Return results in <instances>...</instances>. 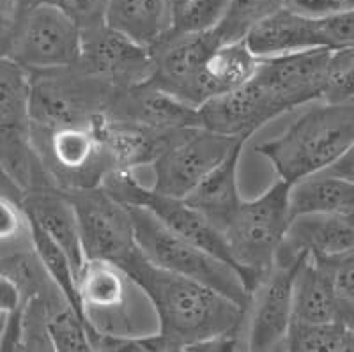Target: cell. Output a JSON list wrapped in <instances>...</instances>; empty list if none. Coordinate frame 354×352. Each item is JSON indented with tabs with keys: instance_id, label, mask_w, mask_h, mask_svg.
<instances>
[{
	"instance_id": "1",
	"label": "cell",
	"mask_w": 354,
	"mask_h": 352,
	"mask_svg": "<svg viewBox=\"0 0 354 352\" xmlns=\"http://www.w3.org/2000/svg\"><path fill=\"white\" fill-rule=\"evenodd\" d=\"M119 266L149 301L158 319V331L142 338L145 352H194L198 345L220 336H243L246 308L230 297L201 281L158 268L140 250Z\"/></svg>"
},
{
	"instance_id": "2",
	"label": "cell",
	"mask_w": 354,
	"mask_h": 352,
	"mask_svg": "<svg viewBox=\"0 0 354 352\" xmlns=\"http://www.w3.org/2000/svg\"><path fill=\"white\" fill-rule=\"evenodd\" d=\"M354 140V103L314 101L282 133L255 145L278 179L292 185L321 172Z\"/></svg>"
},
{
	"instance_id": "3",
	"label": "cell",
	"mask_w": 354,
	"mask_h": 352,
	"mask_svg": "<svg viewBox=\"0 0 354 352\" xmlns=\"http://www.w3.org/2000/svg\"><path fill=\"white\" fill-rule=\"evenodd\" d=\"M289 188L290 185L278 179L261 196L241 198L220 227L230 262L241 272L250 293L273 268L283 243L290 223Z\"/></svg>"
},
{
	"instance_id": "4",
	"label": "cell",
	"mask_w": 354,
	"mask_h": 352,
	"mask_svg": "<svg viewBox=\"0 0 354 352\" xmlns=\"http://www.w3.org/2000/svg\"><path fill=\"white\" fill-rule=\"evenodd\" d=\"M128 209L138 250L149 262L165 271L201 281L245 308L248 306L252 293L232 264L170 230L147 209L140 205H128Z\"/></svg>"
},
{
	"instance_id": "5",
	"label": "cell",
	"mask_w": 354,
	"mask_h": 352,
	"mask_svg": "<svg viewBox=\"0 0 354 352\" xmlns=\"http://www.w3.org/2000/svg\"><path fill=\"white\" fill-rule=\"evenodd\" d=\"M0 167L27 193L55 188L34 144L30 71L0 55Z\"/></svg>"
},
{
	"instance_id": "6",
	"label": "cell",
	"mask_w": 354,
	"mask_h": 352,
	"mask_svg": "<svg viewBox=\"0 0 354 352\" xmlns=\"http://www.w3.org/2000/svg\"><path fill=\"white\" fill-rule=\"evenodd\" d=\"M80 46V25L48 6L15 9L0 33V55L30 73L73 66Z\"/></svg>"
},
{
	"instance_id": "7",
	"label": "cell",
	"mask_w": 354,
	"mask_h": 352,
	"mask_svg": "<svg viewBox=\"0 0 354 352\" xmlns=\"http://www.w3.org/2000/svg\"><path fill=\"white\" fill-rule=\"evenodd\" d=\"M115 89L73 66L30 73V115L34 129L93 126L112 100Z\"/></svg>"
},
{
	"instance_id": "8",
	"label": "cell",
	"mask_w": 354,
	"mask_h": 352,
	"mask_svg": "<svg viewBox=\"0 0 354 352\" xmlns=\"http://www.w3.org/2000/svg\"><path fill=\"white\" fill-rule=\"evenodd\" d=\"M34 144L52 185L64 193L97 188L117 170L94 124L34 129Z\"/></svg>"
},
{
	"instance_id": "9",
	"label": "cell",
	"mask_w": 354,
	"mask_h": 352,
	"mask_svg": "<svg viewBox=\"0 0 354 352\" xmlns=\"http://www.w3.org/2000/svg\"><path fill=\"white\" fill-rule=\"evenodd\" d=\"M241 142L246 140L202 126L185 128L151 163V188L161 195L186 198Z\"/></svg>"
},
{
	"instance_id": "10",
	"label": "cell",
	"mask_w": 354,
	"mask_h": 352,
	"mask_svg": "<svg viewBox=\"0 0 354 352\" xmlns=\"http://www.w3.org/2000/svg\"><path fill=\"white\" fill-rule=\"evenodd\" d=\"M135 288L122 266L112 260H85L78 272V299L88 329L129 338L147 335L131 319Z\"/></svg>"
},
{
	"instance_id": "11",
	"label": "cell",
	"mask_w": 354,
	"mask_h": 352,
	"mask_svg": "<svg viewBox=\"0 0 354 352\" xmlns=\"http://www.w3.org/2000/svg\"><path fill=\"white\" fill-rule=\"evenodd\" d=\"M301 260L277 259L259 280L246 306L245 351H286L294 319V277Z\"/></svg>"
},
{
	"instance_id": "12",
	"label": "cell",
	"mask_w": 354,
	"mask_h": 352,
	"mask_svg": "<svg viewBox=\"0 0 354 352\" xmlns=\"http://www.w3.org/2000/svg\"><path fill=\"white\" fill-rule=\"evenodd\" d=\"M80 227L85 259L112 260L121 264L138 250L131 214L103 186L68 192Z\"/></svg>"
},
{
	"instance_id": "13",
	"label": "cell",
	"mask_w": 354,
	"mask_h": 352,
	"mask_svg": "<svg viewBox=\"0 0 354 352\" xmlns=\"http://www.w3.org/2000/svg\"><path fill=\"white\" fill-rule=\"evenodd\" d=\"M77 62L115 91L144 84L153 75L151 50L110 28L105 20L82 27Z\"/></svg>"
},
{
	"instance_id": "14",
	"label": "cell",
	"mask_w": 354,
	"mask_h": 352,
	"mask_svg": "<svg viewBox=\"0 0 354 352\" xmlns=\"http://www.w3.org/2000/svg\"><path fill=\"white\" fill-rule=\"evenodd\" d=\"M216 28L205 33H176L170 30L151 48L153 75L147 82L179 98L185 103L201 109L198 80L205 59L221 44Z\"/></svg>"
},
{
	"instance_id": "15",
	"label": "cell",
	"mask_w": 354,
	"mask_h": 352,
	"mask_svg": "<svg viewBox=\"0 0 354 352\" xmlns=\"http://www.w3.org/2000/svg\"><path fill=\"white\" fill-rule=\"evenodd\" d=\"M331 48H314L262 59L254 78L273 96L283 113L322 100Z\"/></svg>"
},
{
	"instance_id": "16",
	"label": "cell",
	"mask_w": 354,
	"mask_h": 352,
	"mask_svg": "<svg viewBox=\"0 0 354 352\" xmlns=\"http://www.w3.org/2000/svg\"><path fill=\"white\" fill-rule=\"evenodd\" d=\"M105 117L113 122L151 131H174L202 126L198 109L149 82L115 91L106 106Z\"/></svg>"
},
{
	"instance_id": "17",
	"label": "cell",
	"mask_w": 354,
	"mask_h": 352,
	"mask_svg": "<svg viewBox=\"0 0 354 352\" xmlns=\"http://www.w3.org/2000/svg\"><path fill=\"white\" fill-rule=\"evenodd\" d=\"M198 113L202 128L248 140L270 120L283 115V110L252 76L241 87L202 104Z\"/></svg>"
},
{
	"instance_id": "18",
	"label": "cell",
	"mask_w": 354,
	"mask_h": 352,
	"mask_svg": "<svg viewBox=\"0 0 354 352\" xmlns=\"http://www.w3.org/2000/svg\"><path fill=\"white\" fill-rule=\"evenodd\" d=\"M354 252V218L340 214H299L290 218L277 259L305 257L330 260Z\"/></svg>"
},
{
	"instance_id": "19",
	"label": "cell",
	"mask_w": 354,
	"mask_h": 352,
	"mask_svg": "<svg viewBox=\"0 0 354 352\" xmlns=\"http://www.w3.org/2000/svg\"><path fill=\"white\" fill-rule=\"evenodd\" d=\"M245 43L257 59H274L314 48H328L319 18H310L287 6L248 30Z\"/></svg>"
},
{
	"instance_id": "20",
	"label": "cell",
	"mask_w": 354,
	"mask_h": 352,
	"mask_svg": "<svg viewBox=\"0 0 354 352\" xmlns=\"http://www.w3.org/2000/svg\"><path fill=\"white\" fill-rule=\"evenodd\" d=\"M294 319L301 324H324L342 319L353 304L342 299L331 271L322 260L305 257L294 277Z\"/></svg>"
},
{
	"instance_id": "21",
	"label": "cell",
	"mask_w": 354,
	"mask_h": 352,
	"mask_svg": "<svg viewBox=\"0 0 354 352\" xmlns=\"http://www.w3.org/2000/svg\"><path fill=\"white\" fill-rule=\"evenodd\" d=\"M21 205L28 220L36 223L50 239L55 241L64 250L75 269L80 272L87 259L82 244L77 211L68 195L57 188H44L27 193Z\"/></svg>"
},
{
	"instance_id": "22",
	"label": "cell",
	"mask_w": 354,
	"mask_h": 352,
	"mask_svg": "<svg viewBox=\"0 0 354 352\" xmlns=\"http://www.w3.org/2000/svg\"><path fill=\"white\" fill-rule=\"evenodd\" d=\"M103 20L151 50L172 30L174 8L170 0H105Z\"/></svg>"
},
{
	"instance_id": "23",
	"label": "cell",
	"mask_w": 354,
	"mask_h": 352,
	"mask_svg": "<svg viewBox=\"0 0 354 352\" xmlns=\"http://www.w3.org/2000/svg\"><path fill=\"white\" fill-rule=\"evenodd\" d=\"M261 59L250 52L245 39L218 44L205 59L198 80L201 106L213 98L227 94L254 76Z\"/></svg>"
},
{
	"instance_id": "24",
	"label": "cell",
	"mask_w": 354,
	"mask_h": 352,
	"mask_svg": "<svg viewBox=\"0 0 354 352\" xmlns=\"http://www.w3.org/2000/svg\"><path fill=\"white\" fill-rule=\"evenodd\" d=\"M289 207L290 218L299 214L354 218V185L321 170L290 185Z\"/></svg>"
},
{
	"instance_id": "25",
	"label": "cell",
	"mask_w": 354,
	"mask_h": 352,
	"mask_svg": "<svg viewBox=\"0 0 354 352\" xmlns=\"http://www.w3.org/2000/svg\"><path fill=\"white\" fill-rule=\"evenodd\" d=\"M245 144L246 142H241L236 145L229 156L185 198L189 205L201 211L218 230L234 207L241 202L238 189V163Z\"/></svg>"
},
{
	"instance_id": "26",
	"label": "cell",
	"mask_w": 354,
	"mask_h": 352,
	"mask_svg": "<svg viewBox=\"0 0 354 352\" xmlns=\"http://www.w3.org/2000/svg\"><path fill=\"white\" fill-rule=\"evenodd\" d=\"M286 351L354 352V319H338L324 324L292 322Z\"/></svg>"
},
{
	"instance_id": "27",
	"label": "cell",
	"mask_w": 354,
	"mask_h": 352,
	"mask_svg": "<svg viewBox=\"0 0 354 352\" xmlns=\"http://www.w3.org/2000/svg\"><path fill=\"white\" fill-rule=\"evenodd\" d=\"M30 241H32L34 252L39 257L44 271L50 277V280L55 284V287L66 296V299L80 312V299H78V271L75 269L69 257L64 250L59 246L53 239H50L46 234L30 221ZM84 317V315H82Z\"/></svg>"
},
{
	"instance_id": "28",
	"label": "cell",
	"mask_w": 354,
	"mask_h": 352,
	"mask_svg": "<svg viewBox=\"0 0 354 352\" xmlns=\"http://www.w3.org/2000/svg\"><path fill=\"white\" fill-rule=\"evenodd\" d=\"M286 4L287 0H230L225 17L214 28L223 43L245 39L250 28Z\"/></svg>"
},
{
	"instance_id": "29",
	"label": "cell",
	"mask_w": 354,
	"mask_h": 352,
	"mask_svg": "<svg viewBox=\"0 0 354 352\" xmlns=\"http://www.w3.org/2000/svg\"><path fill=\"white\" fill-rule=\"evenodd\" d=\"M322 101L354 103V46L331 50L324 76Z\"/></svg>"
},
{
	"instance_id": "30",
	"label": "cell",
	"mask_w": 354,
	"mask_h": 352,
	"mask_svg": "<svg viewBox=\"0 0 354 352\" xmlns=\"http://www.w3.org/2000/svg\"><path fill=\"white\" fill-rule=\"evenodd\" d=\"M230 0H188L174 15L172 30L176 33H205L218 27Z\"/></svg>"
},
{
	"instance_id": "31",
	"label": "cell",
	"mask_w": 354,
	"mask_h": 352,
	"mask_svg": "<svg viewBox=\"0 0 354 352\" xmlns=\"http://www.w3.org/2000/svg\"><path fill=\"white\" fill-rule=\"evenodd\" d=\"M30 239V220L24 205L11 196L0 195V248Z\"/></svg>"
},
{
	"instance_id": "32",
	"label": "cell",
	"mask_w": 354,
	"mask_h": 352,
	"mask_svg": "<svg viewBox=\"0 0 354 352\" xmlns=\"http://www.w3.org/2000/svg\"><path fill=\"white\" fill-rule=\"evenodd\" d=\"M48 6L68 15L82 27L103 20L105 0H15V9Z\"/></svg>"
},
{
	"instance_id": "33",
	"label": "cell",
	"mask_w": 354,
	"mask_h": 352,
	"mask_svg": "<svg viewBox=\"0 0 354 352\" xmlns=\"http://www.w3.org/2000/svg\"><path fill=\"white\" fill-rule=\"evenodd\" d=\"M321 33L324 36L328 48H346L354 46V9L338 12L333 17L319 18Z\"/></svg>"
},
{
	"instance_id": "34",
	"label": "cell",
	"mask_w": 354,
	"mask_h": 352,
	"mask_svg": "<svg viewBox=\"0 0 354 352\" xmlns=\"http://www.w3.org/2000/svg\"><path fill=\"white\" fill-rule=\"evenodd\" d=\"M322 262L330 268L338 294L344 301L354 306V252Z\"/></svg>"
},
{
	"instance_id": "35",
	"label": "cell",
	"mask_w": 354,
	"mask_h": 352,
	"mask_svg": "<svg viewBox=\"0 0 354 352\" xmlns=\"http://www.w3.org/2000/svg\"><path fill=\"white\" fill-rule=\"evenodd\" d=\"M287 8L310 18H326L353 11L354 0H287Z\"/></svg>"
},
{
	"instance_id": "36",
	"label": "cell",
	"mask_w": 354,
	"mask_h": 352,
	"mask_svg": "<svg viewBox=\"0 0 354 352\" xmlns=\"http://www.w3.org/2000/svg\"><path fill=\"white\" fill-rule=\"evenodd\" d=\"M24 294L18 284L11 277L0 272V313H15L24 304Z\"/></svg>"
},
{
	"instance_id": "37",
	"label": "cell",
	"mask_w": 354,
	"mask_h": 352,
	"mask_svg": "<svg viewBox=\"0 0 354 352\" xmlns=\"http://www.w3.org/2000/svg\"><path fill=\"white\" fill-rule=\"evenodd\" d=\"M322 172L354 185V140Z\"/></svg>"
},
{
	"instance_id": "38",
	"label": "cell",
	"mask_w": 354,
	"mask_h": 352,
	"mask_svg": "<svg viewBox=\"0 0 354 352\" xmlns=\"http://www.w3.org/2000/svg\"><path fill=\"white\" fill-rule=\"evenodd\" d=\"M0 195L11 196V198L20 202V204L21 201H24V193H21V189L12 183V179L4 172V168L2 167H0Z\"/></svg>"
},
{
	"instance_id": "39",
	"label": "cell",
	"mask_w": 354,
	"mask_h": 352,
	"mask_svg": "<svg viewBox=\"0 0 354 352\" xmlns=\"http://www.w3.org/2000/svg\"><path fill=\"white\" fill-rule=\"evenodd\" d=\"M15 11V0H0V33L4 30Z\"/></svg>"
},
{
	"instance_id": "40",
	"label": "cell",
	"mask_w": 354,
	"mask_h": 352,
	"mask_svg": "<svg viewBox=\"0 0 354 352\" xmlns=\"http://www.w3.org/2000/svg\"><path fill=\"white\" fill-rule=\"evenodd\" d=\"M8 320H9L8 313H0V347H2V340H4L6 328H8Z\"/></svg>"
},
{
	"instance_id": "41",
	"label": "cell",
	"mask_w": 354,
	"mask_h": 352,
	"mask_svg": "<svg viewBox=\"0 0 354 352\" xmlns=\"http://www.w3.org/2000/svg\"><path fill=\"white\" fill-rule=\"evenodd\" d=\"M172 2V8H174V15H176V11H179V9L183 8V6L188 2V0H170Z\"/></svg>"
}]
</instances>
